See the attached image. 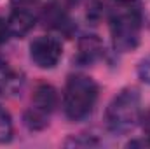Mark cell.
<instances>
[{
  "label": "cell",
  "instance_id": "cell-1",
  "mask_svg": "<svg viewBox=\"0 0 150 149\" xmlns=\"http://www.w3.org/2000/svg\"><path fill=\"white\" fill-rule=\"evenodd\" d=\"M140 121L142 97L134 88H126L117 93L105 111V123L112 133H129Z\"/></svg>",
  "mask_w": 150,
  "mask_h": 149
},
{
  "label": "cell",
  "instance_id": "cell-2",
  "mask_svg": "<svg viewBox=\"0 0 150 149\" xmlns=\"http://www.w3.org/2000/svg\"><path fill=\"white\" fill-rule=\"evenodd\" d=\"M98 100V84L84 74L70 75L63 93L65 114L72 121H82L94 111Z\"/></svg>",
  "mask_w": 150,
  "mask_h": 149
},
{
  "label": "cell",
  "instance_id": "cell-3",
  "mask_svg": "<svg viewBox=\"0 0 150 149\" xmlns=\"http://www.w3.org/2000/svg\"><path fill=\"white\" fill-rule=\"evenodd\" d=\"M110 34L113 47L119 53L133 51L140 44L142 14L133 5H120L110 14Z\"/></svg>",
  "mask_w": 150,
  "mask_h": 149
},
{
  "label": "cell",
  "instance_id": "cell-4",
  "mask_svg": "<svg viewBox=\"0 0 150 149\" xmlns=\"http://www.w3.org/2000/svg\"><path fill=\"white\" fill-rule=\"evenodd\" d=\"M61 42L51 35H40L30 44V58L40 69H52L61 58Z\"/></svg>",
  "mask_w": 150,
  "mask_h": 149
},
{
  "label": "cell",
  "instance_id": "cell-5",
  "mask_svg": "<svg viewBox=\"0 0 150 149\" xmlns=\"http://www.w3.org/2000/svg\"><path fill=\"white\" fill-rule=\"evenodd\" d=\"M7 23L12 37H23L33 28V25L37 23V16L33 11H30L28 5H14Z\"/></svg>",
  "mask_w": 150,
  "mask_h": 149
},
{
  "label": "cell",
  "instance_id": "cell-6",
  "mask_svg": "<svg viewBox=\"0 0 150 149\" xmlns=\"http://www.w3.org/2000/svg\"><path fill=\"white\" fill-rule=\"evenodd\" d=\"M103 42L96 35H84L79 40V51L75 62L80 65H91L103 56Z\"/></svg>",
  "mask_w": 150,
  "mask_h": 149
},
{
  "label": "cell",
  "instance_id": "cell-7",
  "mask_svg": "<svg viewBox=\"0 0 150 149\" xmlns=\"http://www.w3.org/2000/svg\"><path fill=\"white\" fill-rule=\"evenodd\" d=\"M32 105L38 111L51 114L58 105V91L51 84H38L32 97Z\"/></svg>",
  "mask_w": 150,
  "mask_h": 149
},
{
  "label": "cell",
  "instance_id": "cell-8",
  "mask_svg": "<svg viewBox=\"0 0 150 149\" xmlns=\"http://www.w3.org/2000/svg\"><path fill=\"white\" fill-rule=\"evenodd\" d=\"M23 84V77L0 58V95H12Z\"/></svg>",
  "mask_w": 150,
  "mask_h": 149
},
{
  "label": "cell",
  "instance_id": "cell-9",
  "mask_svg": "<svg viewBox=\"0 0 150 149\" xmlns=\"http://www.w3.org/2000/svg\"><path fill=\"white\" fill-rule=\"evenodd\" d=\"M49 116L51 114H47L44 111H38L37 107L32 105L23 114V123L26 125V128H30L33 132H38V130H44L49 125Z\"/></svg>",
  "mask_w": 150,
  "mask_h": 149
},
{
  "label": "cell",
  "instance_id": "cell-10",
  "mask_svg": "<svg viewBox=\"0 0 150 149\" xmlns=\"http://www.w3.org/2000/svg\"><path fill=\"white\" fill-rule=\"evenodd\" d=\"M12 137V123L5 109L0 107V142H7Z\"/></svg>",
  "mask_w": 150,
  "mask_h": 149
},
{
  "label": "cell",
  "instance_id": "cell-11",
  "mask_svg": "<svg viewBox=\"0 0 150 149\" xmlns=\"http://www.w3.org/2000/svg\"><path fill=\"white\" fill-rule=\"evenodd\" d=\"M138 75H140V79L143 82L150 84V56L143 58L140 62V65H138Z\"/></svg>",
  "mask_w": 150,
  "mask_h": 149
},
{
  "label": "cell",
  "instance_id": "cell-12",
  "mask_svg": "<svg viewBox=\"0 0 150 149\" xmlns=\"http://www.w3.org/2000/svg\"><path fill=\"white\" fill-rule=\"evenodd\" d=\"M79 2H80V0H49V4H51V5L59 7V9H65V11H68V9L75 7Z\"/></svg>",
  "mask_w": 150,
  "mask_h": 149
},
{
  "label": "cell",
  "instance_id": "cell-13",
  "mask_svg": "<svg viewBox=\"0 0 150 149\" xmlns=\"http://www.w3.org/2000/svg\"><path fill=\"white\" fill-rule=\"evenodd\" d=\"M11 37V30H9V23L7 19L0 18V44H5Z\"/></svg>",
  "mask_w": 150,
  "mask_h": 149
},
{
  "label": "cell",
  "instance_id": "cell-14",
  "mask_svg": "<svg viewBox=\"0 0 150 149\" xmlns=\"http://www.w3.org/2000/svg\"><path fill=\"white\" fill-rule=\"evenodd\" d=\"M120 5H134L136 2H140V0H117Z\"/></svg>",
  "mask_w": 150,
  "mask_h": 149
},
{
  "label": "cell",
  "instance_id": "cell-15",
  "mask_svg": "<svg viewBox=\"0 0 150 149\" xmlns=\"http://www.w3.org/2000/svg\"><path fill=\"white\" fill-rule=\"evenodd\" d=\"M30 2H33V0H12L14 5H26V4H30Z\"/></svg>",
  "mask_w": 150,
  "mask_h": 149
},
{
  "label": "cell",
  "instance_id": "cell-16",
  "mask_svg": "<svg viewBox=\"0 0 150 149\" xmlns=\"http://www.w3.org/2000/svg\"><path fill=\"white\" fill-rule=\"evenodd\" d=\"M149 135H150V132H149ZM149 144H150V140H149Z\"/></svg>",
  "mask_w": 150,
  "mask_h": 149
}]
</instances>
